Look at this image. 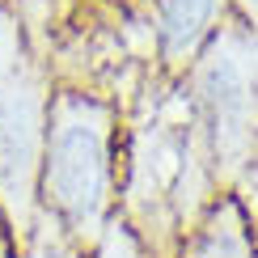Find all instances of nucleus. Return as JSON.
<instances>
[{
    "instance_id": "1",
    "label": "nucleus",
    "mask_w": 258,
    "mask_h": 258,
    "mask_svg": "<svg viewBox=\"0 0 258 258\" xmlns=\"http://www.w3.org/2000/svg\"><path fill=\"white\" fill-rule=\"evenodd\" d=\"M186 81L153 72L123 110L119 216L148 258H178L182 233L216 199Z\"/></svg>"
},
{
    "instance_id": "2",
    "label": "nucleus",
    "mask_w": 258,
    "mask_h": 258,
    "mask_svg": "<svg viewBox=\"0 0 258 258\" xmlns=\"http://www.w3.org/2000/svg\"><path fill=\"white\" fill-rule=\"evenodd\" d=\"M123 110L102 93L55 85L38 157V216L85 254L119 212Z\"/></svg>"
},
{
    "instance_id": "7",
    "label": "nucleus",
    "mask_w": 258,
    "mask_h": 258,
    "mask_svg": "<svg viewBox=\"0 0 258 258\" xmlns=\"http://www.w3.org/2000/svg\"><path fill=\"white\" fill-rule=\"evenodd\" d=\"M229 17L241 21V26L258 30V0H229Z\"/></svg>"
},
{
    "instance_id": "8",
    "label": "nucleus",
    "mask_w": 258,
    "mask_h": 258,
    "mask_svg": "<svg viewBox=\"0 0 258 258\" xmlns=\"http://www.w3.org/2000/svg\"><path fill=\"white\" fill-rule=\"evenodd\" d=\"M0 258H21V241H17L13 224L5 220V212H0Z\"/></svg>"
},
{
    "instance_id": "9",
    "label": "nucleus",
    "mask_w": 258,
    "mask_h": 258,
    "mask_svg": "<svg viewBox=\"0 0 258 258\" xmlns=\"http://www.w3.org/2000/svg\"><path fill=\"white\" fill-rule=\"evenodd\" d=\"M119 5H144V0H119Z\"/></svg>"
},
{
    "instance_id": "3",
    "label": "nucleus",
    "mask_w": 258,
    "mask_h": 258,
    "mask_svg": "<svg viewBox=\"0 0 258 258\" xmlns=\"http://www.w3.org/2000/svg\"><path fill=\"white\" fill-rule=\"evenodd\" d=\"M51 89L55 77L42 47L17 9L0 0V212L17 241H26L38 216V157Z\"/></svg>"
},
{
    "instance_id": "4",
    "label": "nucleus",
    "mask_w": 258,
    "mask_h": 258,
    "mask_svg": "<svg viewBox=\"0 0 258 258\" xmlns=\"http://www.w3.org/2000/svg\"><path fill=\"white\" fill-rule=\"evenodd\" d=\"M161 77L182 81L229 21V0H144Z\"/></svg>"
},
{
    "instance_id": "6",
    "label": "nucleus",
    "mask_w": 258,
    "mask_h": 258,
    "mask_svg": "<svg viewBox=\"0 0 258 258\" xmlns=\"http://www.w3.org/2000/svg\"><path fill=\"white\" fill-rule=\"evenodd\" d=\"M89 258H148V254L140 250V241L127 233V224L114 216L110 224H106V233L98 237V245L89 250Z\"/></svg>"
},
{
    "instance_id": "5",
    "label": "nucleus",
    "mask_w": 258,
    "mask_h": 258,
    "mask_svg": "<svg viewBox=\"0 0 258 258\" xmlns=\"http://www.w3.org/2000/svg\"><path fill=\"white\" fill-rule=\"evenodd\" d=\"M178 258H258V229L245 203L233 190H220L182 233Z\"/></svg>"
}]
</instances>
